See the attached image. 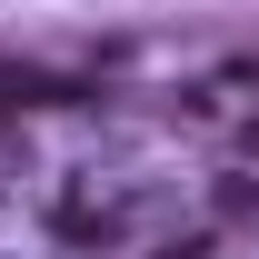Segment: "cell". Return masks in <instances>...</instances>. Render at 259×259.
<instances>
[{
    "label": "cell",
    "instance_id": "1",
    "mask_svg": "<svg viewBox=\"0 0 259 259\" xmlns=\"http://www.w3.org/2000/svg\"><path fill=\"white\" fill-rule=\"evenodd\" d=\"M220 209H229V220H249V209H259V180H229V190H220Z\"/></svg>",
    "mask_w": 259,
    "mask_h": 259
}]
</instances>
